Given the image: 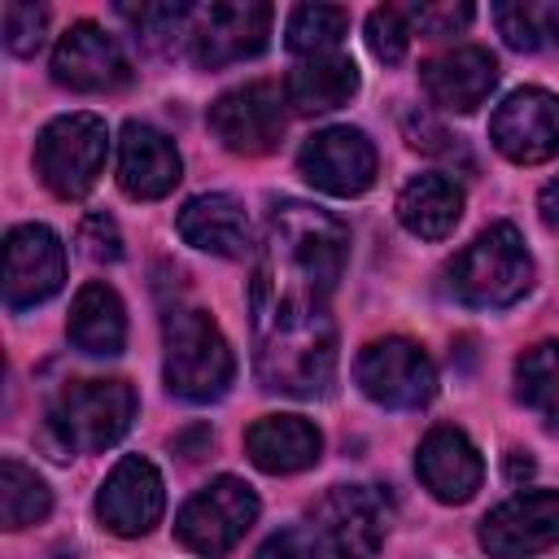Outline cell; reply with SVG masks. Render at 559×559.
<instances>
[{"mask_svg":"<svg viewBox=\"0 0 559 559\" xmlns=\"http://www.w3.org/2000/svg\"><path fill=\"white\" fill-rule=\"evenodd\" d=\"M480 546L493 559H528L559 546V489H528L480 520Z\"/></svg>","mask_w":559,"mask_h":559,"instance_id":"cell-12","label":"cell"},{"mask_svg":"<svg viewBox=\"0 0 559 559\" xmlns=\"http://www.w3.org/2000/svg\"><path fill=\"white\" fill-rule=\"evenodd\" d=\"M319 450H323V437L301 415H262L245 432V454L253 459V467L271 476H288L319 463Z\"/></svg>","mask_w":559,"mask_h":559,"instance_id":"cell-20","label":"cell"},{"mask_svg":"<svg viewBox=\"0 0 559 559\" xmlns=\"http://www.w3.org/2000/svg\"><path fill=\"white\" fill-rule=\"evenodd\" d=\"M502 39L520 52H542L559 44V0H502L493 4Z\"/></svg>","mask_w":559,"mask_h":559,"instance_id":"cell-26","label":"cell"},{"mask_svg":"<svg viewBox=\"0 0 559 559\" xmlns=\"http://www.w3.org/2000/svg\"><path fill=\"white\" fill-rule=\"evenodd\" d=\"M515 397L550 428H559V341H542L515 358Z\"/></svg>","mask_w":559,"mask_h":559,"instance_id":"cell-25","label":"cell"},{"mask_svg":"<svg viewBox=\"0 0 559 559\" xmlns=\"http://www.w3.org/2000/svg\"><path fill=\"white\" fill-rule=\"evenodd\" d=\"M297 170L328 197H358L376 183V148L358 127H323L301 144Z\"/></svg>","mask_w":559,"mask_h":559,"instance_id":"cell-13","label":"cell"},{"mask_svg":"<svg viewBox=\"0 0 559 559\" xmlns=\"http://www.w3.org/2000/svg\"><path fill=\"white\" fill-rule=\"evenodd\" d=\"M397 218L419 240H441L463 218V192L445 175H419L397 192Z\"/></svg>","mask_w":559,"mask_h":559,"instance_id":"cell-24","label":"cell"},{"mask_svg":"<svg viewBox=\"0 0 559 559\" xmlns=\"http://www.w3.org/2000/svg\"><path fill=\"white\" fill-rule=\"evenodd\" d=\"M415 472L424 480V489L437 498V502H467L480 480H485V463L476 454V445L467 441L463 428H432L424 441H419V454H415Z\"/></svg>","mask_w":559,"mask_h":559,"instance_id":"cell-17","label":"cell"},{"mask_svg":"<svg viewBox=\"0 0 559 559\" xmlns=\"http://www.w3.org/2000/svg\"><path fill=\"white\" fill-rule=\"evenodd\" d=\"M271 35V4L236 0V4H205L188 17V52L197 66H231L245 57H258Z\"/></svg>","mask_w":559,"mask_h":559,"instance_id":"cell-8","label":"cell"},{"mask_svg":"<svg viewBox=\"0 0 559 559\" xmlns=\"http://www.w3.org/2000/svg\"><path fill=\"white\" fill-rule=\"evenodd\" d=\"M179 153L175 144L148 127V122H127L118 140V188L135 201H157L179 183Z\"/></svg>","mask_w":559,"mask_h":559,"instance_id":"cell-18","label":"cell"},{"mask_svg":"<svg viewBox=\"0 0 559 559\" xmlns=\"http://www.w3.org/2000/svg\"><path fill=\"white\" fill-rule=\"evenodd\" d=\"M507 472H511V480H520V476H528V472H533V459L511 454V459H507Z\"/></svg>","mask_w":559,"mask_h":559,"instance_id":"cell-35","label":"cell"},{"mask_svg":"<svg viewBox=\"0 0 559 559\" xmlns=\"http://www.w3.org/2000/svg\"><path fill=\"white\" fill-rule=\"evenodd\" d=\"M166 336V389L183 402H218L236 376V358L227 336L205 310L175 306L162 319Z\"/></svg>","mask_w":559,"mask_h":559,"instance_id":"cell-2","label":"cell"},{"mask_svg":"<svg viewBox=\"0 0 559 559\" xmlns=\"http://www.w3.org/2000/svg\"><path fill=\"white\" fill-rule=\"evenodd\" d=\"M354 376H358V389L371 402L393 406V411H415L437 393L432 358L406 336H384V341L362 345V354L354 362Z\"/></svg>","mask_w":559,"mask_h":559,"instance_id":"cell-7","label":"cell"},{"mask_svg":"<svg viewBox=\"0 0 559 559\" xmlns=\"http://www.w3.org/2000/svg\"><path fill=\"white\" fill-rule=\"evenodd\" d=\"M537 210H542V223L559 231V175H555V179L542 188V197H537Z\"/></svg>","mask_w":559,"mask_h":559,"instance_id":"cell-34","label":"cell"},{"mask_svg":"<svg viewBox=\"0 0 559 559\" xmlns=\"http://www.w3.org/2000/svg\"><path fill=\"white\" fill-rule=\"evenodd\" d=\"M349 231L314 205L288 201L271 218L262 262L253 271V367L262 389L323 397L336 376V328L328 297L345 271Z\"/></svg>","mask_w":559,"mask_h":559,"instance_id":"cell-1","label":"cell"},{"mask_svg":"<svg viewBox=\"0 0 559 559\" xmlns=\"http://www.w3.org/2000/svg\"><path fill=\"white\" fill-rule=\"evenodd\" d=\"M52 511V489L17 459L0 463V520L4 528H26L39 524Z\"/></svg>","mask_w":559,"mask_h":559,"instance_id":"cell-27","label":"cell"},{"mask_svg":"<svg viewBox=\"0 0 559 559\" xmlns=\"http://www.w3.org/2000/svg\"><path fill=\"white\" fill-rule=\"evenodd\" d=\"M66 336L74 349L92 354V358H109L127 345V314H122V301L109 284L92 280L74 293V306H70V319H66Z\"/></svg>","mask_w":559,"mask_h":559,"instance_id":"cell-22","label":"cell"},{"mask_svg":"<svg viewBox=\"0 0 559 559\" xmlns=\"http://www.w3.org/2000/svg\"><path fill=\"white\" fill-rule=\"evenodd\" d=\"M79 245L92 262H118L122 258V236H118V223L109 214H87L79 227Z\"/></svg>","mask_w":559,"mask_h":559,"instance_id":"cell-31","label":"cell"},{"mask_svg":"<svg viewBox=\"0 0 559 559\" xmlns=\"http://www.w3.org/2000/svg\"><path fill=\"white\" fill-rule=\"evenodd\" d=\"M349 31V13L336 4H297L288 13V48L306 52V57H323L341 44V35Z\"/></svg>","mask_w":559,"mask_h":559,"instance_id":"cell-28","label":"cell"},{"mask_svg":"<svg viewBox=\"0 0 559 559\" xmlns=\"http://www.w3.org/2000/svg\"><path fill=\"white\" fill-rule=\"evenodd\" d=\"M284 105H288V96L280 92V83L258 79V83L231 87L210 105V131L218 135V144L227 153L262 157L284 135Z\"/></svg>","mask_w":559,"mask_h":559,"instance_id":"cell-9","label":"cell"},{"mask_svg":"<svg viewBox=\"0 0 559 559\" xmlns=\"http://www.w3.org/2000/svg\"><path fill=\"white\" fill-rule=\"evenodd\" d=\"M253 559H319V537L306 528H280L258 546Z\"/></svg>","mask_w":559,"mask_h":559,"instance_id":"cell-33","label":"cell"},{"mask_svg":"<svg viewBox=\"0 0 559 559\" xmlns=\"http://www.w3.org/2000/svg\"><path fill=\"white\" fill-rule=\"evenodd\" d=\"M105 153H109L105 122L96 114H66L39 131L35 170L61 201H74V197L92 192V183L105 166Z\"/></svg>","mask_w":559,"mask_h":559,"instance_id":"cell-5","label":"cell"},{"mask_svg":"<svg viewBox=\"0 0 559 559\" xmlns=\"http://www.w3.org/2000/svg\"><path fill=\"white\" fill-rule=\"evenodd\" d=\"M175 227L192 249H205L218 258H240L249 249V214L227 192H201L183 201Z\"/></svg>","mask_w":559,"mask_h":559,"instance_id":"cell-21","label":"cell"},{"mask_svg":"<svg viewBox=\"0 0 559 559\" xmlns=\"http://www.w3.org/2000/svg\"><path fill=\"white\" fill-rule=\"evenodd\" d=\"M406 17L424 35H454L472 22V4H415V9H406Z\"/></svg>","mask_w":559,"mask_h":559,"instance_id":"cell-32","label":"cell"},{"mask_svg":"<svg viewBox=\"0 0 559 559\" xmlns=\"http://www.w3.org/2000/svg\"><path fill=\"white\" fill-rule=\"evenodd\" d=\"M253 520H258V493L236 476H218L183 502V511L175 515V537L192 555L218 559L253 528Z\"/></svg>","mask_w":559,"mask_h":559,"instance_id":"cell-6","label":"cell"},{"mask_svg":"<svg viewBox=\"0 0 559 559\" xmlns=\"http://www.w3.org/2000/svg\"><path fill=\"white\" fill-rule=\"evenodd\" d=\"M44 31H48V9L44 4H22V0L4 4V48L9 52L31 57L44 44Z\"/></svg>","mask_w":559,"mask_h":559,"instance_id":"cell-30","label":"cell"},{"mask_svg":"<svg viewBox=\"0 0 559 559\" xmlns=\"http://www.w3.org/2000/svg\"><path fill=\"white\" fill-rule=\"evenodd\" d=\"M419 79H424V92L432 96V105L454 109V114H472L498 87V61L489 48L467 44V48H450V52L424 61Z\"/></svg>","mask_w":559,"mask_h":559,"instance_id":"cell-19","label":"cell"},{"mask_svg":"<svg viewBox=\"0 0 559 559\" xmlns=\"http://www.w3.org/2000/svg\"><path fill=\"white\" fill-rule=\"evenodd\" d=\"M66 280V249L52 227L22 223L4 240V301L9 310H26L48 301Z\"/></svg>","mask_w":559,"mask_h":559,"instance_id":"cell-14","label":"cell"},{"mask_svg":"<svg viewBox=\"0 0 559 559\" xmlns=\"http://www.w3.org/2000/svg\"><path fill=\"white\" fill-rule=\"evenodd\" d=\"M358 92V66L345 52H323V57H306L288 79H284V96L297 114H328L341 109L349 96Z\"/></svg>","mask_w":559,"mask_h":559,"instance_id":"cell-23","label":"cell"},{"mask_svg":"<svg viewBox=\"0 0 559 559\" xmlns=\"http://www.w3.org/2000/svg\"><path fill=\"white\" fill-rule=\"evenodd\" d=\"M52 79L70 92H114L131 79L127 52L96 22H74L52 52Z\"/></svg>","mask_w":559,"mask_h":559,"instance_id":"cell-16","label":"cell"},{"mask_svg":"<svg viewBox=\"0 0 559 559\" xmlns=\"http://www.w3.org/2000/svg\"><path fill=\"white\" fill-rule=\"evenodd\" d=\"M135 419V389L127 380H66L48 402V437L61 454H92L114 445Z\"/></svg>","mask_w":559,"mask_h":559,"instance_id":"cell-3","label":"cell"},{"mask_svg":"<svg viewBox=\"0 0 559 559\" xmlns=\"http://www.w3.org/2000/svg\"><path fill=\"white\" fill-rule=\"evenodd\" d=\"M445 275H450V288L459 301L480 306V310H502L528 293L533 258L524 249V236L511 223H493L472 245H463L454 253Z\"/></svg>","mask_w":559,"mask_h":559,"instance_id":"cell-4","label":"cell"},{"mask_svg":"<svg viewBox=\"0 0 559 559\" xmlns=\"http://www.w3.org/2000/svg\"><path fill=\"white\" fill-rule=\"evenodd\" d=\"M406 39H411V17H406V9H393V4L371 9V17H367V48H371L384 66L402 61Z\"/></svg>","mask_w":559,"mask_h":559,"instance_id":"cell-29","label":"cell"},{"mask_svg":"<svg viewBox=\"0 0 559 559\" xmlns=\"http://www.w3.org/2000/svg\"><path fill=\"white\" fill-rule=\"evenodd\" d=\"M166 511V485H162V472L140 459V454H127L114 463V472L105 476L100 493H96V515L109 533L118 537H144Z\"/></svg>","mask_w":559,"mask_h":559,"instance_id":"cell-15","label":"cell"},{"mask_svg":"<svg viewBox=\"0 0 559 559\" xmlns=\"http://www.w3.org/2000/svg\"><path fill=\"white\" fill-rule=\"evenodd\" d=\"M489 140L502 157L520 166L550 162L559 153V96L546 87L511 92L489 118Z\"/></svg>","mask_w":559,"mask_h":559,"instance_id":"cell-11","label":"cell"},{"mask_svg":"<svg viewBox=\"0 0 559 559\" xmlns=\"http://www.w3.org/2000/svg\"><path fill=\"white\" fill-rule=\"evenodd\" d=\"M389 533V507L371 485H332L314 507V537L336 559H376Z\"/></svg>","mask_w":559,"mask_h":559,"instance_id":"cell-10","label":"cell"}]
</instances>
